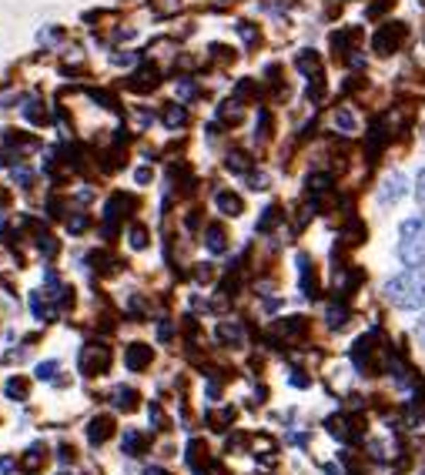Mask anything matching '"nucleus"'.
Here are the masks:
<instances>
[{
  "label": "nucleus",
  "mask_w": 425,
  "mask_h": 475,
  "mask_svg": "<svg viewBox=\"0 0 425 475\" xmlns=\"http://www.w3.org/2000/svg\"><path fill=\"white\" fill-rule=\"evenodd\" d=\"M385 298L399 308H422L425 305V271L409 268L405 275L385 284Z\"/></svg>",
  "instance_id": "nucleus-1"
},
{
  "label": "nucleus",
  "mask_w": 425,
  "mask_h": 475,
  "mask_svg": "<svg viewBox=\"0 0 425 475\" xmlns=\"http://www.w3.org/2000/svg\"><path fill=\"white\" fill-rule=\"evenodd\" d=\"M399 258L409 268H422L425 265V218H409L402 224Z\"/></svg>",
  "instance_id": "nucleus-2"
},
{
  "label": "nucleus",
  "mask_w": 425,
  "mask_h": 475,
  "mask_svg": "<svg viewBox=\"0 0 425 475\" xmlns=\"http://www.w3.org/2000/svg\"><path fill=\"white\" fill-rule=\"evenodd\" d=\"M405 34H409V27L399 24V20L378 24V30H375V37H372V47L382 54V57H388V54L399 51V44L405 40Z\"/></svg>",
  "instance_id": "nucleus-3"
},
{
  "label": "nucleus",
  "mask_w": 425,
  "mask_h": 475,
  "mask_svg": "<svg viewBox=\"0 0 425 475\" xmlns=\"http://www.w3.org/2000/svg\"><path fill=\"white\" fill-rule=\"evenodd\" d=\"M111 365V348L107 345H88L80 351V372L84 375H101Z\"/></svg>",
  "instance_id": "nucleus-4"
},
{
  "label": "nucleus",
  "mask_w": 425,
  "mask_h": 475,
  "mask_svg": "<svg viewBox=\"0 0 425 475\" xmlns=\"http://www.w3.org/2000/svg\"><path fill=\"white\" fill-rule=\"evenodd\" d=\"M111 435H114V419H111V415H94L90 425H88L90 445H104Z\"/></svg>",
  "instance_id": "nucleus-5"
},
{
  "label": "nucleus",
  "mask_w": 425,
  "mask_h": 475,
  "mask_svg": "<svg viewBox=\"0 0 425 475\" xmlns=\"http://www.w3.org/2000/svg\"><path fill=\"white\" fill-rule=\"evenodd\" d=\"M151 345H141V342H134V345H128V355H124V365H128L131 372H141V368H148L151 365Z\"/></svg>",
  "instance_id": "nucleus-6"
},
{
  "label": "nucleus",
  "mask_w": 425,
  "mask_h": 475,
  "mask_svg": "<svg viewBox=\"0 0 425 475\" xmlns=\"http://www.w3.org/2000/svg\"><path fill=\"white\" fill-rule=\"evenodd\" d=\"M184 459H188V465H191L198 475H205V465H208L205 442H198V438H194V442H188V455H184Z\"/></svg>",
  "instance_id": "nucleus-7"
},
{
  "label": "nucleus",
  "mask_w": 425,
  "mask_h": 475,
  "mask_svg": "<svg viewBox=\"0 0 425 475\" xmlns=\"http://www.w3.org/2000/svg\"><path fill=\"white\" fill-rule=\"evenodd\" d=\"M402 194H405V178H402V174H392V178L382 184L378 201H382V205H392V201H395V198H402Z\"/></svg>",
  "instance_id": "nucleus-8"
},
{
  "label": "nucleus",
  "mask_w": 425,
  "mask_h": 475,
  "mask_svg": "<svg viewBox=\"0 0 425 475\" xmlns=\"http://www.w3.org/2000/svg\"><path fill=\"white\" fill-rule=\"evenodd\" d=\"M215 205H218V211L228 215V218H238V215H241V198L232 191H218L215 194Z\"/></svg>",
  "instance_id": "nucleus-9"
},
{
  "label": "nucleus",
  "mask_w": 425,
  "mask_h": 475,
  "mask_svg": "<svg viewBox=\"0 0 425 475\" xmlns=\"http://www.w3.org/2000/svg\"><path fill=\"white\" fill-rule=\"evenodd\" d=\"M298 275H301V291L309 298H315V275H311L309 255H298Z\"/></svg>",
  "instance_id": "nucleus-10"
},
{
  "label": "nucleus",
  "mask_w": 425,
  "mask_h": 475,
  "mask_svg": "<svg viewBox=\"0 0 425 475\" xmlns=\"http://www.w3.org/2000/svg\"><path fill=\"white\" fill-rule=\"evenodd\" d=\"M318 67H322V61H318V54L315 51L298 54V71H301V74H309L311 80H318Z\"/></svg>",
  "instance_id": "nucleus-11"
},
{
  "label": "nucleus",
  "mask_w": 425,
  "mask_h": 475,
  "mask_svg": "<svg viewBox=\"0 0 425 475\" xmlns=\"http://www.w3.org/2000/svg\"><path fill=\"white\" fill-rule=\"evenodd\" d=\"M114 405L121 411H134L138 409V392H134V388H114Z\"/></svg>",
  "instance_id": "nucleus-12"
},
{
  "label": "nucleus",
  "mask_w": 425,
  "mask_h": 475,
  "mask_svg": "<svg viewBox=\"0 0 425 475\" xmlns=\"http://www.w3.org/2000/svg\"><path fill=\"white\" fill-rule=\"evenodd\" d=\"M385 141V124L382 121H372V131H369V157H375V151Z\"/></svg>",
  "instance_id": "nucleus-13"
},
{
  "label": "nucleus",
  "mask_w": 425,
  "mask_h": 475,
  "mask_svg": "<svg viewBox=\"0 0 425 475\" xmlns=\"http://www.w3.org/2000/svg\"><path fill=\"white\" fill-rule=\"evenodd\" d=\"M184 121H188V111H184L181 104H171L168 111H164V124H168V128H181Z\"/></svg>",
  "instance_id": "nucleus-14"
},
{
  "label": "nucleus",
  "mask_w": 425,
  "mask_h": 475,
  "mask_svg": "<svg viewBox=\"0 0 425 475\" xmlns=\"http://www.w3.org/2000/svg\"><path fill=\"white\" fill-rule=\"evenodd\" d=\"M218 338L221 342H232V345H241V328L232 325V321H225V325H218Z\"/></svg>",
  "instance_id": "nucleus-15"
},
{
  "label": "nucleus",
  "mask_w": 425,
  "mask_h": 475,
  "mask_svg": "<svg viewBox=\"0 0 425 475\" xmlns=\"http://www.w3.org/2000/svg\"><path fill=\"white\" fill-rule=\"evenodd\" d=\"M144 449H148L144 435H138V432H128V435H124V452H128V455H141Z\"/></svg>",
  "instance_id": "nucleus-16"
},
{
  "label": "nucleus",
  "mask_w": 425,
  "mask_h": 475,
  "mask_svg": "<svg viewBox=\"0 0 425 475\" xmlns=\"http://www.w3.org/2000/svg\"><path fill=\"white\" fill-rule=\"evenodd\" d=\"M208 251H211V255H221V251H225V232H221V228H208Z\"/></svg>",
  "instance_id": "nucleus-17"
},
{
  "label": "nucleus",
  "mask_w": 425,
  "mask_h": 475,
  "mask_svg": "<svg viewBox=\"0 0 425 475\" xmlns=\"http://www.w3.org/2000/svg\"><path fill=\"white\" fill-rule=\"evenodd\" d=\"M335 128L342 131V134H352V131H355V114H352V111H345V107H342V111H335Z\"/></svg>",
  "instance_id": "nucleus-18"
},
{
  "label": "nucleus",
  "mask_w": 425,
  "mask_h": 475,
  "mask_svg": "<svg viewBox=\"0 0 425 475\" xmlns=\"http://www.w3.org/2000/svg\"><path fill=\"white\" fill-rule=\"evenodd\" d=\"M40 462H44V452H40V449H30L24 459H20V469H24V472H37Z\"/></svg>",
  "instance_id": "nucleus-19"
},
{
  "label": "nucleus",
  "mask_w": 425,
  "mask_h": 475,
  "mask_svg": "<svg viewBox=\"0 0 425 475\" xmlns=\"http://www.w3.org/2000/svg\"><path fill=\"white\" fill-rule=\"evenodd\" d=\"M278 218H282V211L271 205V208H265V215H261V221H258V232H268V228H275L278 224Z\"/></svg>",
  "instance_id": "nucleus-20"
},
{
  "label": "nucleus",
  "mask_w": 425,
  "mask_h": 475,
  "mask_svg": "<svg viewBox=\"0 0 425 475\" xmlns=\"http://www.w3.org/2000/svg\"><path fill=\"white\" fill-rule=\"evenodd\" d=\"M7 395L17 398V402H24V398H27V382H24V378H11V382H7Z\"/></svg>",
  "instance_id": "nucleus-21"
},
{
  "label": "nucleus",
  "mask_w": 425,
  "mask_h": 475,
  "mask_svg": "<svg viewBox=\"0 0 425 475\" xmlns=\"http://www.w3.org/2000/svg\"><path fill=\"white\" fill-rule=\"evenodd\" d=\"M57 368H61V365H57V361H40L37 365V378L40 382H54V375H57Z\"/></svg>",
  "instance_id": "nucleus-22"
},
{
  "label": "nucleus",
  "mask_w": 425,
  "mask_h": 475,
  "mask_svg": "<svg viewBox=\"0 0 425 475\" xmlns=\"http://www.w3.org/2000/svg\"><path fill=\"white\" fill-rule=\"evenodd\" d=\"M328 184H332V178H328V174H311V178H309V191L311 194H322V191H328Z\"/></svg>",
  "instance_id": "nucleus-23"
},
{
  "label": "nucleus",
  "mask_w": 425,
  "mask_h": 475,
  "mask_svg": "<svg viewBox=\"0 0 425 475\" xmlns=\"http://www.w3.org/2000/svg\"><path fill=\"white\" fill-rule=\"evenodd\" d=\"M345 318H348V311L342 308V305H332V308H328V325H332V328H342Z\"/></svg>",
  "instance_id": "nucleus-24"
},
{
  "label": "nucleus",
  "mask_w": 425,
  "mask_h": 475,
  "mask_svg": "<svg viewBox=\"0 0 425 475\" xmlns=\"http://www.w3.org/2000/svg\"><path fill=\"white\" fill-rule=\"evenodd\" d=\"M144 244H148V232H144L141 224H134V228H131V248H138V251H141Z\"/></svg>",
  "instance_id": "nucleus-25"
},
{
  "label": "nucleus",
  "mask_w": 425,
  "mask_h": 475,
  "mask_svg": "<svg viewBox=\"0 0 425 475\" xmlns=\"http://www.w3.org/2000/svg\"><path fill=\"white\" fill-rule=\"evenodd\" d=\"M228 167H232V171H248V157L241 155V151H234V155H228Z\"/></svg>",
  "instance_id": "nucleus-26"
},
{
  "label": "nucleus",
  "mask_w": 425,
  "mask_h": 475,
  "mask_svg": "<svg viewBox=\"0 0 425 475\" xmlns=\"http://www.w3.org/2000/svg\"><path fill=\"white\" fill-rule=\"evenodd\" d=\"M221 117H225V121H238V117H241V111H238V104H234V101H228L225 107H221Z\"/></svg>",
  "instance_id": "nucleus-27"
},
{
  "label": "nucleus",
  "mask_w": 425,
  "mask_h": 475,
  "mask_svg": "<svg viewBox=\"0 0 425 475\" xmlns=\"http://www.w3.org/2000/svg\"><path fill=\"white\" fill-rule=\"evenodd\" d=\"M415 198H419V205L425 208V167L419 171V184H415Z\"/></svg>",
  "instance_id": "nucleus-28"
},
{
  "label": "nucleus",
  "mask_w": 425,
  "mask_h": 475,
  "mask_svg": "<svg viewBox=\"0 0 425 475\" xmlns=\"http://www.w3.org/2000/svg\"><path fill=\"white\" fill-rule=\"evenodd\" d=\"M67 228H71L74 234H78V232H84V228H88V218H84V215H78L74 221H67Z\"/></svg>",
  "instance_id": "nucleus-29"
},
{
  "label": "nucleus",
  "mask_w": 425,
  "mask_h": 475,
  "mask_svg": "<svg viewBox=\"0 0 425 475\" xmlns=\"http://www.w3.org/2000/svg\"><path fill=\"white\" fill-rule=\"evenodd\" d=\"M171 335H174V328H171V321H161V325H157V338H161V342H168Z\"/></svg>",
  "instance_id": "nucleus-30"
},
{
  "label": "nucleus",
  "mask_w": 425,
  "mask_h": 475,
  "mask_svg": "<svg viewBox=\"0 0 425 475\" xmlns=\"http://www.w3.org/2000/svg\"><path fill=\"white\" fill-rule=\"evenodd\" d=\"M61 462H74V449H67V445H61Z\"/></svg>",
  "instance_id": "nucleus-31"
},
{
  "label": "nucleus",
  "mask_w": 425,
  "mask_h": 475,
  "mask_svg": "<svg viewBox=\"0 0 425 475\" xmlns=\"http://www.w3.org/2000/svg\"><path fill=\"white\" fill-rule=\"evenodd\" d=\"M292 385H298V388H305V385H309V378H305V375H292Z\"/></svg>",
  "instance_id": "nucleus-32"
},
{
  "label": "nucleus",
  "mask_w": 425,
  "mask_h": 475,
  "mask_svg": "<svg viewBox=\"0 0 425 475\" xmlns=\"http://www.w3.org/2000/svg\"><path fill=\"white\" fill-rule=\"evenodd\" d=\"M144 475H171V472H164V469H157V465H155V469H148Z\"/></svg>",
  "instance_id": "nucleus-33"
},
{
  "label": "nucleus",
  "mask_w": 425,
  "mask_h": 475,
  "mask_svg": "<svg viewBox=\"0 0 425 475\" xmlns=\"http://www.w3.org/2000/svg\"><path fill=\"white\" fill-rule=\"evenodd\" d=\"M325 472H328V475H342V472H338V469H335V465H328V469H325Z\"/></svg>",
  "instance_id": "nucleus-34"
}]
</instances>
